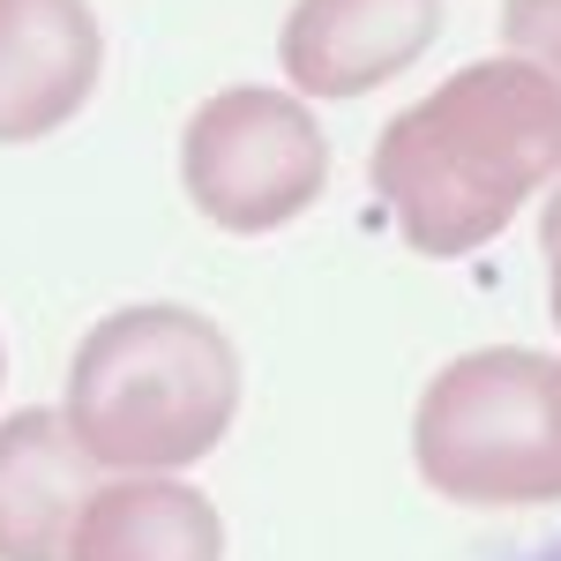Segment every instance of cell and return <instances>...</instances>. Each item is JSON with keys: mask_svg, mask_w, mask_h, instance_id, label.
<instances>
[{"mask_svg": "<svg viewBox=\"0 0 561 561\" xmlns=\"http://www.w3.org/2000/svg\"><path fill=\"white\" fill-rule=\"evenodd\" d=\"M524 561H561V539H554V547H539V554H524Z\"/></svg>", "mask_w": 561, "mask_h": 561, "instance_id": "obj_11", "label": "cell"}, {"mask_svg": "<svg viewBox=\"0 0 561 561\" xmlns=\"http://www.w3.org/2000/svg\"><path fill=\"white\" fill-rule=\"evenodd\" d=\"M90 494V449L68 412L31 404L0 420V561H68Z\"/></svg>", "mask_w": 561, "mask_h": 561, "instance_id": "obj_7", "label": "cell"}, {"mask_svg": "<svg viewBox=\"0 0 561 561\" xmlns=\"http://www.w3.org/2000/svg\"><path fill=\"white\" fill-rule=\"evenodd\" d=\"M539 248H547V307H554V322H561V180H554V195H547V210H539Z\"/></svg>", "mask_w": 561, "mask_h": 561, "instance_id": "obj_10", "label": "cell"}, {"mask_svg": "<svg viewBox=\"0 0 561 561\" xmlns=\"http://www.w3.org/2000/svg\"><path fill=\"white\" fill-rule=\"evenodd\" d=\"M105 31L90 0H0V142H45L98 90Z\"/></svg>", "mask_w": 561, "mask_h": 561, "instance_id": "obj_6", "label": "cell"}, {"mask_svg": "<svg viewBox=\"0 0 561 561\" xmlns=\"http://www.w3.org/2000/svg\"><path fill=\"white\" fill-rule=\"evenodd\" d=\"M60 412L90 449V465L142 479L203 465L240 412V352L195 307H113L76 345Z\"/></svg>", "mask_w": 561, "mask_h": 561, "instance_id": "obj_2", "label": "cell"}, {"mask_svg": "<svg viewBox=\"0 0 561 561\" xmlns=\"http://www.w3.org/2000/svg\"><path fill=\"white\" fill-rule=\"evenodd\" d=\"M367 180L404 248L442 262L472 255L561 180V83L517 53L472 60L375 135Z\"/></svg>", "mask_w": 561, "mask_h": 561, "instance_id": "obj_1", "label": "cell"}, {"mask_svg": "<svg viewBox=\"0 0 561 561\" xmlns=\"http://www.w3.org/2000/svg\"><path fill=\"white\" fill-rule=\"evenodd\" d=\"M442 38V0H293L277 60L300 98H367Z\"/></svg>", "mask_w": 561, "mask_h": 561, "instance_id": "obj_5", "label": "cell"}, {"mask_svg": "<svg viewBox=\"0 0 561 561\" xmlns=\"http://www.w3.org/2000/svg\"><path fill=\"white\" fill-rule=\"evenodd\" d=\"M0 375H8V352H0Z\"/></svg>", "mask_w": 561, "mask_h": 561, "instance_id": "obj_12", "label": "cell"}, {"mask_svg": "<svg viewBox=\"0 0 561 561\" xmlns=\"http://www.w3.org/2000/svg\"><path fill=\"white\" fill-rule=\"evenodd\" d=\"M502 38L561 83V0H502Z\"/></svg>", "mask_w": 561, "mask_h": 561, "instance_id": "obj_9", "label": "cell"}, {"mask_svg": "<svg viewBox=\"0 0 561 561\" xmlns=\"http://www.w3.org/2000/svg\"><path fill=\"white\" fill-rule=\"evenodd\" d=\"M330 180V135L314 128L307 98L293 90H217L180 128V187L217 232H277L314 210Z\"/></svg>", "mask_w": 561, "mask_h": 561, "instance_id": "obj_4", "label": "cell"}, {"mask_svg": "<svg viewBox=\"0 0 561 561\" xmlns=\"http://www.w3.org/2000/svg\"><path fill=\"white\" fill-rule=\"evenodd\" d=\"M412 465L465 510L561 502V359L531 345H486L449 359L412 412Z\"/></svg>", "mask_w": 561, "mask_h": 561, "instance_id": "obj_3", "label": "cell"}, {"mask_svg": "<svg viewBox=\"0 0 561 561\" xmlns=\"http://www.w3.org/2000/svg\"><path fill=\"white\" fill-rule=\"evenodd\" d=\"M68 561H225V517L180 479H113L76 517Z\"/></svg>", "mask_w": 561, "mask_h": 561, "instance_id": "obj_8", "label": "cell"}]
</instances>
